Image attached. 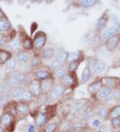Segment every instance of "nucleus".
<instances>
[{"mask_svg": "<svg viewBox=\"0 0 120 132\" xmlns=\"http://www.w3.org/2000/svg\"><path fill=\"white\" fill-rule=\"evenodd\" d=\"M47 41V35L43 31L35 33L33 39L34 48L35 50H41L45 46Z\"/></svg>", "mask_w": 120, "mask_h": 132, "instance_id": "obj_1", "label": "nucleus"}, {"mask_svg": "<svg viewBox=\"0 0 120 132\" xmlns=\"http://www.w3.org/2000/svg\"><path fill=\"white\" fill-rule=\"evenodd\" d=\"M87 103V100L85 98H82L79 100L75 104L74 107L72 109V111L71 112V116L72 118H75L79 113L85 108Z\"/></svg>", "mask_w": 120, "mask_h": 132, "instance_id": "obj_2", "label": "nucleus"}, {"mask_svg": "<svg viewBox=\"0 0 120 132\" xmlns=\"http://www.w3.org/2000/svg\"><path fill=\"white\" fill-rule=\"evenodd\" d=\"M29 91L34 97H39L42 94L41 89V81L38 79H34L31 81L29 84Z\"/></svg>", "mask_w": 120, "mask_h": 132, "instance_id": "obj_3", "label": "nucleus"}, {"mask_svg": "<svg viewBox=\"0 0 120 132\" xmlns=\"http://www.w3.org/2000/svg\"><path fill=\"white\" fill-rule=\"evenodd\" d=\"M53 87H54V81H53L52 77L45 79V80L41 81L42 94H47L50 93Z\"/></svg>", "mask_w": 120, "mask_h": 132, "instance_id": "obj_4", "label": "nucleus"}, {"mask_svg": "<svg viewBox=\"0 0 120 132\" xmlns=\"http://www.w3.org/2000/svg\"><path fill=\"white\" fill-rule=\"evenodd\" d=\"M65 91H66V87H64L62 84L55 86L50 92V97L52 100H58L62 96Z\"/></svg>", "mask_w": 120, "mask_h": 132, "instance_id": "obj_5", "label": "nucleus"}, {"mask_svg": "<svg viewBox=\"0 0 120 132\" xmlns=\"http://www.w3.org/2000/svg\"><path fill=\"white\" fill-rule=\"evenodd\" d=\"M62 85L64 87H73L76 82L75 73H69L61 79Z\"/></svg>", "mask_w": 120, "mask_h": 132, "instance_id": "obj_6", "label": "nucleus"}, {"mask_svg": "<svg viewBox=\"0 0 120 132\" xmlns=\"http://www.w3.org/2000/svg\"><path fill=\"white\" fill-rule=\"evenodd\" d=\"M119 42L120 37L119 36H114L110 38L107 39L106 43V48L110 52H113L116 49Z\"/></svg>", "mask_w": 120, "mask_h": 132, "instance_id": "obj_7", "label": "nucleus"}, {"mask_svg": "<svg viewBox=\"0 0 120 132\" xmlns=\"http://www.w3.org/2000/svg\"><path fill=\"white\" fill-rule=\"evenodd\" d=\"M48 119H49V113H48V111H41L37 116V118H36L35 123H36L37 126L42 127L47 122Z\"/></svg>", "mask_w": 120, "mask_h": 132, "instance_id": "obj_8", "label": "nucleus"}, {"mask_svg": "<svg viewBox=\"0 0 120 132\" xmlns=\"http://www.w3.org/2000/svg\"><path fill=\"white\" fill-rule=\"evenodd\" d=\"M35 79L39 81H43L51 77V73L46 69H39L34 73Z\"/></svg>", "mask_w": 120, "mask_h": 132, "instance_id": "obj_9", "label": "nucleus"}, {"mask_svg": "<svg viewBox=\"0 0 120 132\" xmlns=\"http://www.w3.org/2000/svg\"><path fill=\"white\" fill-rule=\"evenodd\" d=\"M17 113H19L21 116H27L29 113L30 109L28 103L25 102H20L18 103L16 106Z\"/></svg>", "mask_w": 120, "mask_h": 132, "instance_id": "obj_10", "label": "nucleus"}, {"mask_svg": "<svg viewBox=\"0 0 120 132\" xmlns=\"http://www.w3.org/2000/svg\"><path fill=\"white\" fill-rule=\"evenodd\" d=\"M103 85V84L102 81H96L90 84L88 87V91L91 94H97L102 88Z\"/></svg>", "mask_w": 120, "mask_h": 132, "instance_id": "obj_11", "label": "nucleus"}, {"mask_svg": "<svg viewBox=\"0 0 120 132\" xmlns=\"http://www.w3.org/2000/svg\"><path fill=\"white\" fill-rule=\"evenodd\" d=\"M108 18H109V16H108V14H107V12H105L99 18V19L98 20V22H97V28H98V30L101 31L106 28L107 21H108Z\"/></svg>", "mask_w": 120, "mask_h": 132, "instance_id": "obj_12", "label": "nucleus"}, {"mask_svg": "<svg viewBox=\"0 0 120 132\" xmlns=\"http://www.w3.org/2000/svg\"><path fill=\"white\" fill-rule=\"evenodd\" d=\"M112 93V89L109 87H103L101 88L99 92L96 94V96L98 99L101 100H105L107 97Z\"/></svg>", "mask_w": 120, "mask_h": 132, "instance_id": "obj_13", "label": "nucleus"}, {"mask_svg": "<svg viewBox=\"0 0 120 132\" xmlns=\"http://www.w3.org/2000/svg\"><path fill=\"white\" fill-rule=\"evenodd\" d=\"M119 31V29L117 27H110V28H107L103 31V38L105 39L110 38L113 36H115V34Z\"/></svg>", "mask_w": 120, "mask_h": 132, "instance_id": "obj_14", "label": "nucleus"}, {"mask_svg": "<svg viewBox=\"0 0 120 132\" xmlns=\"http://www.w3.org/2000/svg\"><path fill=\"white\" fill-rule=\"evenodd\" d=\"M30 60V55L27 51H21L18 53L16 60L20 63H27Z\"/></svg>", "mask_w": 120, "mask_h": 132, "instance_id": "obj_15", "label": "nucleus"}, {"mask_svg": "<svg viewBox=\"0 0 120 132\" xmlns=\"http://www.w3.org/2000/svg\"><path fill=\"white\" fill-rule=\"evenodd\" d=\"M55 54V50L52 47H46L42 51V55H41V57L43 60H51V58L53 57V55Z\"/></svg>", "mask_w": 120, "mask_h": 132, "instance_id": "obj_16", "label": "nucleus"}, {"mask_svg": "<svg viewBox=\"0 0 120 132\" xmlns=\"http://www.w3.org/2000/svg\"><path fill=\"white\" fill-rule=\"evenodd\" d=\"M11 28V24L9 19L5 17V18L0 19V32H6L10 30Z\"/></svg>", "mask_w": 120, "mask_h": 132, "instance_id": "obj_17", "label": "nucleus"}, {"mask_svg": "<svg viewBox=\"0 0 120 132\" xmlns=\"http://www.w3.org/2000/svg\"><path fill=\"white\" fill-rule=\"evenodd\" d=\"M11 57V52L5 50H0V64L3 65L7 63Z\"/></svg>", "mask_w": 120, "mask_h": 132, "instance_id": "obj_18", "label": "nucleus"}, {"mask_svg": "<svg viewBox=\"0 0 120 132\" xmlns=\"http://www.w3.org/2000/svg\"><path fill=\"white\" fill-rule=\"evenodd\" d=\"M33 97H34V96L29 90H24L22 92V94H21V95L18 99L20 101V102L27 103V102L31 101Z\"/></svg>", "mask_w": 120, "mask_h": 132, "instance_id": "obj_19", "label": "nucleus"}, {"mask_svg": "<svg viewBox=\"0 0 120 132\" xmlns=\"http://www.w3.org/2000/svg\"><path fill=\"white\" fill-rule=\"evenodd\" d=\"M12 120H13V115L7 112V113H5L2 115V118H1V123L3 126L6 127L11 124Z\"/></svg>", "mask_w": 120, "mask_h": 132, "instance_id": "obj_20", "label": "nucleus"}, {"mask_svg": "<svg viewBox=\"0 0 120 132\" xmlns=\"http://www.w3.org/2000/svg\"><path fill=\"white\" fill-rule=\"evenodd\" d=\"M11 76H13L16 80H18L22 85L23 84H26V82H27V81H28V76H27V74L26 73H15L14 75Z\"/></svg>", "mask_w": 120, "mask_h": 132, "instance_id": "obj_21", "label": "nucleus"}, {"mask_svg": "<svg viewBox=\"0 0 120 132\" xmlns=\"http://www.w3.org/2000/svg\"><path fill=\"white\" fill-rule=\"evenodd\" d=\"M91 71L90 69H89L87 66H85V68L83 69V72L82 74V78H81V81L82 84H85L90 80V77H91Z\"/></svg>", "mask_w": 120, "mask_h": 132, "instance_id": "obj_22", "label": "nucleus"}, {"mask_svg": "<svg viewBox=\"0 0 120 132\" xmlns=\"http://www.w3.org/2000/svg\"><path fill=\"white\" fill-rule=\"evenodd\" d=\"M68 52L66 51H61L56 55L55 60L59 61L63 63H66L67 62V57H68Z\"/></svg>", "mask_w": 120, "mask_h": 132, "instance_id": "obj_23", "label": "nucleus"}, {"mask_svg": "<svg viewBox=\"0 0 120 132\" xmlns=\"http://www.w3.org/2000/svg\"><path fill=\"white\" fill-rule=\"evenodd\" d=\"M23 47L24 48L25 51L32 50L34 48V44H33V39L29 37H27L24 39L23 42Z\"/></svg>", "mask_w": 120, "mask_h": 132, "instance_id": "obj_24", "label": "nucleus"}, {"mask_svg": "<svg viewBox=\"0 0 120 132\" xmlns=\"http://www.w3.org/2000/svg\"><path fill=\"white\" fill-rule=\"evenodd\" d=\"M81 61L78 60V61H71L69 62V65H68V68H67V70L69 73H75V71H77V68H79Z\"/></svg>", "mask_w": 120, "mask_h": 132, "instance_id": "obj_25", "label": "nucleus"}, {"mask_svg": "<svg viewBox=\"0 0 120 132\" xmlns=\"http://www.w3.org/2000/svg\"><path fill=\"white\" fill-rule=\"evenodd\" d=\"M98 3V1H95V0H83L79 2V4L84 8H89L94 6Z\"/></svg>", "mask_w": 120, "mask_h": 132, "instance_id": "obj_26", "label": "nucleus"}, {"mask_svg": "<svg viewBox=\"0 0 120 132\" xmlns=\"http://www.w3.org/2000/svg\"><path fill=\"white\" fill-rule=\"evenodd\" d=\"M23 92V90L21 87H13L10 92V95L13 98H18Z\"/></svg>", "mask_w": 120, "mask_h": 132, "instance_id": "obj_27", "label": "nucleus"}, {"mask_svg": "<svg viewBox=\"0 0 120 132\" xmlns=\"http://www.w3.org/2000/svg\"><path fill=\"white\" fill-rule=\"evenodd\" d=\"M18 66V61L15 59H10L6 63V68L10 71H15Z\"/></svg>", "mask_w": 120, "mask_h": 132, "instance_id": "obj_28", "label": "nucleus"}, {"mask_svg": "<svg viewBox=\"0 0 120 132\" xmlns=\"http://www.w3.org/2000/svg\"><path fill=\"white\" fill-rule=\"evenodd\" d=\"M103 82L107 85V87H109V88L115 87L116 85H117L116 79L113 78V77H106V78H104Z\"/></svg>", "mask_w": 120, "mask_h": 132, "instance_id": "obj_29", "label": "nucleus"}, {"mask_svg": "<svg viewBox=\"0 0 120 132\" xmlns=\"http://www.w3.org/2000/svg\"><path fill=\"white\" fill-rule=\"evenodd\" d=\"M81 60V54L79 53H68V57H67V62H71V61H78Z\"/></svg>", "mask_w": 120, "mask_h": 132, "instance_id": "obj_30", "label": "nucleus"}, {"mask_svg": "<svg viewBox=\"0 0 120 132\" xmlns=\"http://www.w3.org/2000/svg\"><path fill=\"white\" fill-rule=\"evenodd\" d=\"M97 63H98V61H97L96 59H95L94 57H89L87 66L89 68V69H90V71L92 73H93V72H94L95 68Z\"/></svg>", "mask_w": 120, "mask_h": 132, "instance_id": "obj_31", "label": "nucleus"}, {"mask_svg": "<svg viewBox=\"0 0 120 132\" xmlns=\"http://www.w3.org/2000/svg\"><path fill=\"white\" fill-rule=\"evenodd\" d=\"M64 65V63H61L59 61H58V60H55L54 61H53L50 63V69L53 70V71H55L57 69H60V68H62Z\"/></svg>", "mask_w": 120, "mask_h": 132, "instance_id": "obj_32", "label": "nucleus"}, {"mask_svg": "<svg viewBox=\"0 0 120 132\" xmlns=\"http://www.w3.org/2000/svg\"><path fill=\"white\" fill-rule=\"evenodd\" d=\"M106 68V64L103 62H99V63H97L95 68L94 69V72L93 73H95V75H99L100 73L103 72L104 71V69Z\"/></svg>", "mask_w": 120, "mask_h": 132, "instance_id": "obj_33", "label": "nucleus"}, {"mask_svg": "<svg viewBox=\"0 0 120 132\" xmlns=\"http://www.w3.org/2000/svg\"><path fill=\"white\" fill-rule=\"evenodd\" d=\"M66 75V71L63 68L58 69L54 71V76L56 78L59 79H61L64 76Z\"/></svg>", "mask_w": 120, "mask_h": 132, "instance_id": "obj_34", "label": "nucleus"}, {"mask_svg": "<svg viewBox=\"0 0 120 132\" xmlns=\"http://www.w3.org/2000/svg\"><path fill=\"white\" fill-rule=\"evenodd\" d=\"M8 82L13 87H21V86H22V84L19 83L18 80H16L13 76H10L8 79Z\"/></svg>", "mask_w": 120, "mask_h": 132, "instance_id": "obj_35", "label": "nucleus"}, {"mask_svg": "<svg viewBox=\"0 0 120 132\" xmlns=\"http://www.w3.org/2000/svg\"><path fill=\"white\" fill-rule=\"evenodd\" d=\"M120 116V105L116 106L111 111L109 116L111 118H115Z\"/></svg>", "mask_w": 120, "mask_h": 132, "instance_id": "obj_36", "label": "nucleus"}, {"mask_svg": "<svg viewBox=\"0 0 120 132\" xmlns=\"http://www.w3.org/2000/svg\"><path fill=\"white\" fill-rule=\"evenodd\" d=\"M56 128H57V124L55 123H49L45 127L43 132H54Z\"/></svg>", "mask_w": 120, "mask_h": 132, "instance_id": "obj_37", "label": "nucleus"}, {"mask_svg": "<svg viewBox=\"0 0 120 132\" xmlns=\"http://www.w3.org/2000/svg\"><path fill=\"white\" fill-rule=\"evenodd\" d=\"M21 45V41L18 38H14L13 40L11 42L10 46H11L13 50H17L19 49Z\"/></svg>", "mask_w": 120, "mask_h": 132, "instance_id": "obj_38", "label": "nucleus"}, {"mask_svg": "<svg viewBox=\"0 0 120 132\" xmlns=\"http://www.w3.org/2000/svg\"><path fill=\"white\" fill-rule=\"evenodd\" d=\"M40 63H41V60H40V58L39 57L36 56V55L33 57L31 61V66L33 68H37L40 65Z\"/></svg>", "mask_w": 120, "mask_h": 132, "instance_id": "obj_39", "label": "nucleus"}, {"mask_svg": "<svg viewBox=\"0 0 120 132\" xmlns=\"http://www.w3.org/2000/svg\"><path fill=\"white\" fill-rule=\"evenodd\" d=\"M13 87L10 85V84L9 82H7L5 83L4 85H2V93L3 94H5L7 93H10L11 92V90L13 89Z\"/></svg>", "mask_w": 120, "mask_h": 132, "instance_id": "obj_40", "label": "nucleus"}, {"mask_svg": "<svg viewBox=\"0 0 120 132\" xmlns=\"http://www.w3.org/2000/svg\"><path fill=\"white\" fill-rule=\"evenodd\" d=\"M8 97L5 94H3L0 96V108H3L7 103Z\"/></svg>", "mask_w": 120, "mask_h": 132, "instance_id": "obj_41", "label": "nucleus"}, {"mask_svg": "<svg viewBox=\"0 0 120 132\" xmlns=\"http://www.w3.org/2000/svg\"><path fill=\"white\" fill-rule=\"evenodd\" d=\"M111 123H112V126H114L115 128L120 127V118L119 117H117V118H112Z\"/></svg>", "mask_w": 120, "mask_h": 132, "instance_id": "obj_42", "label": "nucleus"}, {"mask_svg": "<svg viewBox=\"0 0 120 132\" xmlns=\"http://www.w3.org/2000/svg\"><path fill=\"white\" fill-rule=\"evenodd\" d=\"M10 37H8L6 36H3L2 38L0 39V46H3L6 44H7L10 41Z\"/></svg>", "mask_w": 120, "mask_h": 132, "instance_id": "obj_43", "label": "nucleus"}, {"mask_svg": "<svg viewBox=\"0 0 120 132\" xmlns=\"http://www.w3.org/2000/svg\"><path fill=\"white\" fill-rule=\"evenodd\" d=\"M37 23L36 22H33L32 24L31 25V28H30V31H31V36H32L34 33H35V31H36L37 28Z\"/></svg>", "mask_w": 120, "mask_h": 132, "instance_id": "obj_44", "label": "nucleus"}, {"mask_svg": "<svg viewBox=\"0 0 120 132\" xmlns=\"http://www.w3.org/2000/svg\"><path fill=\"white\" fill-rule=\"evenodd\" d=\"M35 127L34 124L29 123L27 127L26 132H35Z\"/></svg>", "mask_w": 120, "mask_h": 132, "instance_id": "obj_45", "label": "nucleus"}, {"mask_svg": "<svg viewBox=\"0 0 120 132\" xmlns=\"http://www.w3.org/2000/svg\"><path fill=\"white\" fill-rule=\"evenodd\" d=\"M99 114L101 117L104 118L106 116V114H107V110H106V108H104V107L101 108L99 111Z\"/></svg>", "mask_w": 120, "mask_h": 132, "instance_id": "obj_46", "label": "nucleus"}, {"mask_svg": "<svg viewBox=\"0 0 120 132\" xmlns=\"http://www.w3.org/2000/svg\"><path fill=\"white\" fill-rule=\"evenodd\" d=\"M93 116V112L91 111V110H87L86 112L85 113V118H86L87 119H90Z\"/></svg>", "mask_w": 120, "mask_h": 132, "instance_id": "obj_47", "label": "nucleus"}, {"mask_svg": "<svg viewBox=\"0 0 120 132\" xmlns=\"http://www.w3.org/2000/svg\"><path fill=\"white\" fill-rule=\"evenodd\" d=\"M92 126L95 127H99L101 126V121L98 119H93V121H92Z\"/></svg>", "mask_w": 120, "mask_h": 132, "instance_id": "obj_48", "label": "nucleus"}, {"mask_svg": "<svg viewBox=\"0 0 120 132\" xmlns=\"http://www.w3.org/2000/svg\"><path fill=\"white\" fill-rule=\"evenodd\" d=\"M84 129H83V127H74L71 132H83Z\"/></svg>", "mask_w": 120, "mask_h": 132, "instance_id": "obj_49", "label": "nucleus"}, {"mask_svg": "<svg viewBox=\"0 0 120 132\" xmlns=\"http://www.w3.org/2000/svg\"><path fill=\"white\" fill-rule=\"evenodd\" d=\"M5 14L3 13V11H2V9L0 8V19L1 18H5Z\"/></svg>", "mask_w": 120, "mask_h": 132, "instance_id": "obj_50", "label": "nucleus"}, {"mask_svg": "<svg viewBox=\"0 0 120 132\" xmlns=\"http://www.w3.org/2000/svg\"><path fill=\"white\" fill-rule=\"evenodd\" d=\"M2 92V84H0V93Z\"/></svg>", "mask_w": 120, "mask_h": 132, "instance_id": "obj_51", "label": "nucleus"}, {"mask_svg": "<svg viewBox=\"0 0 120 132\" xmlns=\"http://www.w3.org/2000/svg\"><path fill=\"white\" fill-rule=\"evenodd\" d=\"M96 132H103V131L101 130V129H98V130L97 131H96Z\"/></svg>", "mask_w": 120, "mask_h": 132, "instance_id": "obj_52", "label": "nucleus"}, {"mask_svg": "<svg viewBox=\"0 0 120 132\" xmlns=\"http://www.w3.org/2000/svg\"><path fill=\"white\" fill-rule=\"evenodd\" d=\"M0 132H3V129H2V127H0Z\"/></svg>", "mask_w": 120, "mask_h": 132, "instance_id": "obj_53", "label": "nucleus"}, {"mask_svg": "<svg viewBox=\"0 0 120 132\" xmlns=\"http://www.w3.org/2000/svg\"><path fill=\"white\" fill-rule=\"evenodd\" d=\"M2 36H3V35H2V33L0 32V39L2 38Z\"/></svg>", "mask_w": 120, "mask_h": 132, "instance_id": "obj_54", "label": "nucleus"}, {"mask_svg": "<svg viewBox=\"0 0 120 132\" xmlns=\"http://www.w3.org/2000/svg\"><path fill=\"white\" fill-rule=\"evenodd\" d=\"M87 132H91V131H87Z\"/></svg>", "mask_w": 120, "mask_h": 132, "instance_id": "obj_55", "label": "nucleus"}, {"mask_svg": "<svg viewBox=\"0 0 120 132\" xmlns=\"http://www.w3.org/2000/svg\"></svg>", "mask_w": 120, "mask_h": 132, "instance_id": "obj_56", "label": "nucleus"}]
</instances>
